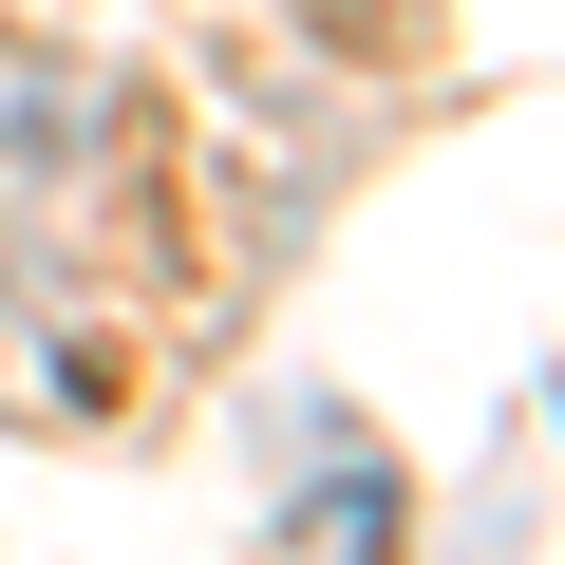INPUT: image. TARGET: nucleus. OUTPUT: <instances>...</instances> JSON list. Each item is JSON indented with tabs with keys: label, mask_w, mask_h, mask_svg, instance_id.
I'll list each match as a JSON object with an SVG mask.
<instances>
[{
	"label": "nucleus",
	"mask_w": 565,
	"mask_h": 565,
	"mask_svg": "<svg viewBox=\"0 0 565 565\" xmlns=\"http://www.w3.org/2000/svg\"><path fill=\"white\" fill-rule=\"evenodd\" d=\"M302 20H321V57H377V76L415 57V0H302Z\"/></svg>",
	"instance_id": "1"
}]
</instances>
